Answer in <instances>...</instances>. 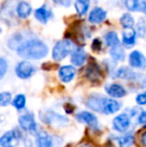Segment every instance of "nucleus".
I'll list each match as a JSON object with an SVG mask.
<instances>
[{"label":"nucleus","mask_w":146,"mask_h":147,"mask_svg":"<svg viewBox=\"0 0 146 147\" xmlns=\"http://www.w3.org/2000/svg\"><path fill=\"white\" fill-rule=\"evenodd\" d=\"M17 54L25 59H41L48 53V47L38 39H31L21 43L17 47Z\"/></svg>","instance_id":"1"},{"label":"nucleus","mask_w":146,"mask_h":147,"mask_svg":"<svg viewBox=\"0 0 146 147\" xmlns=\"http://www.w3.org/2000/svg\"><path fill=\"white\" fill-rule=\"evenodd\" d=\"M75 45L72 41L67 40V39H64V40L58 41L56 44L54 45L52 50V57L54 60L56 61H61L67 56L70 53H72L74 50H75Z\"/></svg>","instance_id":"2"},{"label":"nucleus","mask_w":146,"mask_h":147,"mask_svg":"<svg viewBox=\"0 0 146 147\" xmlns=\"http://www.w3.org/2000/svg\"><path fill=\"white\" fill-rule=\"evenodd\" d=\"M40 119H42L43 122L51 126H54V127H63L69 123L68 118L54 111H46V112L40 113Z\"/></svg>","instance_id":"3"},{"label":"nucleus","mask_w":146,"mask_h":147,"mask_svg":"<svg viewBox=\"0 0 146 147\" xmlns=\"http://www.w3.org/2000/svg\"><path fill=\"white\" fill-rule=\"evenodd\" d=\"M21 139V133L18 130L13 129L7 131L0 137L1 147H17Z\"/></svg>","instance_id":"4"},{"label":"nucleus","mask_w":146,"mask_h":147,"mask_svg":"<svg viewBox=\"0 0 146 147\" xmlns=\"http://www.w3.org/2000/svg\"><path fill=\"white\" fill-rule=\"evenodd\" d=\"M15 73L21 79H27L35 73V67L30 62L21 61L16 65Z\"/></svg>","instance_id":"5"},{"label":"nucleus","mask_w":146,"mask_h":147,"mask_svg":"<svg viewBox=\"0 0 146 147\" xmlns=\"http://www.w3.org/2000/svg\"><path fill=\"white\" fill-rule=\"evenodd\" d=\"M18 122L20 127L29 133H35L37 131V124L32 113H25L23 115H20Z\"/></svg>","instance_id":"6"},{"label":"nucleus","mask_w":146,"mask_h":147,"mask_svg":"<svg viewBox=\"0 0 146 147\" xmlns=\"http://www.w3.org/2000/svg\"><path fill=\"white\" fill-rule=\"evenodd\" d=\"M131 125V121L130 118L127 114L122 113V114L118 115L113 119L112 121V126L114 128V130L118 132H125Z\"/></svg>","instance_id":"7"},{"label":"nucleus","mask_w":146,"mask_h":147,"mask_svg":"<svg viewBox=\"0 0 146 147\" xmlns=\"http://www.w3.org/2000/svg\"><path fill=\"white\" fill-rule=\"evenodd\" d=\"M129 65L133 68L144 69L146 68V58L141 52L134 50L129 55Z\"/></svg>","instance_id":"8"},{"label":"nucleus","mask_w":146,"mask_h":147,"mask_svg":"<svg viewBox=\"0 0 146 147\" xmlns=\"http://www.w3.org/2000/svg\"><path fill=\"white\" fill-rule=\"evenodd\" d=\"M105 98L106 97L101 96V95H92V96H90L88 98L87 107L93 111L102 113V109H103Z\"/></svg>","instance_id":"9"},{"label":"nucleus","mask_w":146,"mask_h":147,"mask_svg":"<svg viewBox=\"0 0 146 147\" xmlns=\"http://www.w3.org/2000/svg\"><path fill=\"white\" fill-rule=\"evenodd\" d=\"M76 74V69L71 65H64L59 68L58 76L60 80L64 83H68L74 78Z\"/></svg>","instance_id":"10"},{"label":"nucleus","mask_w":146,"mask_h":147,"mask_svg":"<svg viewBox=\"0 0 146 147\" xmlns=\"http://www.w3.org/2000/svg\"><path fill=\"white\" fill-rule=\"evenodd\" d=\"M85 75L92 82H99L102 79V71L99 66L95 63L89 64V66L86 69Z\"/></svg>","instance_id":"11"},{"label":"nucleus","mask_w":146,"mask_h":147,"mask_svg":"<svg viewBox=\"0 0 146 147\" xmlns=\"http://www.w3.org/2000/svg\"><path fill=\"white\" fill-rule=\"evenodd\" d=\"M121 108V103L118 101L114 100L112 98H105L103 105V109H102V113L104 114H114L119 109Z\"/></svg>","instance_id":"12"},{"label":"nucleus","mask_w":146,"mask_h":147,"mask_svg":"<svg viewBox=\"0 0 146 147\" xmlns=\"http://www.w3.org/2000/svg\"><path fill=\"white\" fill-rule=\"evenodd\" d=\"M106 92L109 96L113 97V98H121V97L126 95V90L122 85L117 83L109 84L106 86Z\"/></svg>","instance_id":"13"},{"label":"nucleus","mask_w":146,"mask_h":147,"mask_svg":"<svg viewBox=\"0 0 146 147\" xmlns=\"http://www.w3.org/2000/svg\"><path fill=\"white\" fill-rule=\"evenodd\" d=\"M136 31L133 28H126L122 33V43L125 47H131L136 42Z\"/></svg>","instance_id":"14"},{"label":"nucleus","mask_w":146,"mask_h":147,"mask_svg":"<svg viewBox=\"0 0 146 147\" xmlns=\"http://www.w3.org/2000/svg\"><path fill=\"white\" fill-rule=\"evenodd\" d=\"M106 13L105 10H103L100 7H95L94 9L91 10V12L89 13V17H88V20L91 23H101L102 21H104L106 18Z\"/></svg>","instance_id":"15"},{"label":"nucleus","mask_w":146,"mask_h":147,"mask_svg":"<svg viewBox=\"0 0 146 147\" xmlns=\"http://www.w3.org/2000/svg\"><path fill=\"white\" fill-rule=\"evenodd\" d=\"M76 119L81 123L88 124L90 126H94L97 124V117L93 113L89 111H81L78 114H76Z\"/></svg>","instance_id":"16"},{"label":"nucleus","mask_w":146,"mask_h":147,"mask_svg":"<svg viewBox=\"0 0 146 147\" xmlns=\"http://www.w3.org/2000/svg\"><path fill=\"white\" fill-rule=\"evenodd\" d=\"M36 145L37 147H52L53 138L47 132L41 131L36 136Z\"/></svg>","instance_id":"17"},{"label":"nucleus","mask_w":146,"mask_h":147,"mask_svg":"<svg viewBox=\"0 0 146 147\" xmlns=\"http://www.w3.org/2000/svg\"><path fill=\"white\" fill-rule=\"evenodd\" d=\"M87 55L86 52L81 48H76L75 50L71 53V62L75 66H81L86 61Z\"/></svg>","instance_id":"18"},{"label":"nucleus","mask_w":146,"mask_h":147,"mask_svg":"<svg viewBox=\"0 0 146 147\" xmlns=\"http://www.w3.org/2000/svg\"><path fill=\"white\" fill-rule=\"evenodd\" d=\"M16 12H17V15L20 18H27L28 16L31 14L32 8L30 6V4L26 1H20L18 3L17 7H16Z\"/></svg>","instance_id":"19"},{"label":"nucleus","mask_w":146,"mask_h":147,"mask_svg":"<svg viewBox=\"0 0 146 147\" xmlns=\"http://www.w3.org/2000/svg\"><path fill=\"white\" fill-rule=\"evenodd\" d=\"M115 76L122 79H135L137 77V74L128 67H121L116 71Z\"/></svg>","instance_id":"20"},{"label":"nucleus","mask_w":146,"mask_h":147,"mask_svg":"<svg viewBox=\"0 0 146 147\" xmlns=\"http://www.w3.org/2000/svg\"><path fill=\"white\" fill-rule=\"evenodd\" d=\"M50 15H51V12L45 6H41L38 9H36L35 11L36 19L39 22H41V23H46L49 18H50Z\"/></svg>","instance_id":"21"},{"label":"nucleus","mask_w":146,"mask_h":147,"mask_svg":"<svg viewBox=\"0 0 146 147\" xmlns=\"http://www.w3.org/2000/svg\"><path fill=\"white\" fill-rule=\"evenodd\" d=\"M74 5H75L76 12H77L80 16H82L87 13L88 9H89L90 0H76Z\"/></svg>","instance_id":"22"},{"label":"nucleus","mask_w":146,"mask_h":147,"mask_svg":"<svg viewBox=\"0 0 146 147\" xmlns=\"http://www.w3.org/2000/svg\"><path fill=\"white\" fill-rule=\"evenodd\" d=\"M110 56L112 57V59L116 60V61H123L125 59V51L120 45L111 47Z\"/></svg>","instance_id":"23"},{"label":"nucleus","mask_w":146,"mask_h":147,"mask_svg":"<svg viewBox=\"0 0 146 147\" xmlns=\"http://www.w3.org/2000/svg\"><path fill=\"white\" fill-rule=\"evenodd\" d=\"M117 143L119 147H131L134 143V136L132 134H125L117 138Z\"/></svg>","instance_id":"24"},{"label":"nucleus","mask_w":146,"mask_h":147,"mask_svg":"<svg viewBox=\"0 0 146 147\" xmlns=\"http://www.w3.org/2000/svg\"><path fill=\"white\" fill-rule=\"evenodd\" d=\"M105 42H106V44H107V46H109V47H114L120 44L118 35L116 34V32H113V31L108 32L107 34L105 35Z\"/></svg>","instance_id":"25"},{"label":"nucleus","mask_w":146,"mask_h":147,"mask_svg":"<svg viewBox=\"0 0 146 147\" xmlns=\"http://www.w3.org/2000/svg\"><path fill=\"white\" fill-rule=\"evenodd\" d=\"M12 104L17 110H22L26 105V97L23 94H18L12 100Z\"/></svg>","instance_id":"26"},{"label":"nucleus","mask_w":146,"mask_h":147,"mask_svg":"<svg viewBox=\"0 0 146 147\" xmlns=\"http://www.w3.org/2000/svg\"><path fill=\"white\" fill-rule=\"evenodd\" d=\"M120 23L123 26V28H133L134 26V18L129 13H124L122 17L120 18Z\"/></svg>","instance_id":"27"},{"label":"nucleus","mask_w":146,"mask_h":147,"mask_svg":"<svg viewBox=\"0 0 146 147\" xmlns=\"http://www.w3.org/2000/svg\"><path fill=\"white\" fill-rule=\"evenodd\" d=\"M136 34L138 35L140 38L146 36V22L143 18H139L138 22L136 24Z\"/></svg>","instance_id":"28"},{"label":"nucleus","mask_w":146,"mask_h":147,"mask_svg":"<svg viewBox=\"0 0 146 147\" xmlns=\"http://www.w3.org/2000/svg\"><path fill=\"white\" fill-rule=\"evenodd\" d=\"M11 93L10 92H2L0 93V106H7L11 102Z\"/></svg>","instance_id":"29"},{"label":"nucleus","mask_w":146,"mask_h":147,"mask_svg":"<svg viewBox=\"0 0 146 147\" xmlns=\"http://www.w3.org/2000/svg\"><path fill=\"white\" fill-rule=\"evenodd\" d=\"M139 0H125V6L129 11H137L139 10Z\"/></svg>","instance_id":"30"},{"label":"nucleus","mask_w":146,"mask_h":147,"mask_svg":"<svg viewBox=\"0 0 146 147\" xmlns=\"http://www.w3.org/2000/svg\"><path fill=\"white\" fill-rule=\"evenodd\" d=\"M7 68H8V64L7 61H6L4 58H1L0 57V80L4 77V75L7 72Z\"/></svg>","instance_id":"31"},{"label":"nucleus","mask_w":146,"mask_h":147,"mask_svg":"<svg viewBox=\"0 0 146 147\" xmlns=\"http://www.w3.org/2000/svg\"><path fill=\"white\" fill-rule=\"evenodd\" d=\"M137 104L139 105H146V92H142L138 94L135 98Z\"/></svg>","instance_id":"32"},{"label":"nucleus","mask_w":146,"mask_h":147,"mask_svg":"<svg viewBox=\"0 0 146 147\" xmlns=\"http://www.w3.org/2000/svg\"><path fill=\"white\" fill-rule=\"evenodd\" d=\"M53 1H54V3L57 4V5L68 7V6H70L71 1H72V0H53Z\"/></svg>","instance_id":"33"},{"label":"nucleus","mask_w":146,"mask_h":147,"mask_svg":"<svg viewBox=\"0 0 146 147\" xmlns=\"http://www.w3.org/2000/svg\"><path fill=\"white\" fill-rule=\"evenodd\" d=\"M101 47H102L101 41H100L99 39H94L93 43H92V49L95 50V51H97V50H100Z\"/></svg>","instance_id":"34"},{"label":"nucleus","mask_w":146,"mask_h":147,"mask_svg":"<svg viewBox=\"0 0 146 147\" xmlns=\"http://www.w3.org/2000/svg\"><path fill=\"white\" fill-rule=\"evenodd\" d=\"M138 122L140 124L146 125V111H142L138 116Z\"/></svg>","instance_id":"35"},{"label":"nucleus","mask_w":146,"mask_h":147,"mask_svg":"<svg viewBox=\"0 0 146 147\" xmlns=\"http://www.w3.org/2000/svg\"><path fill=\"white\" fill-rule=\"evenodd\" d=\"M140 143L143 147H146V131L140 135Z\"/></svg>","instance_id":"36"},{"label":"nucleus","mask_w":146,"mask_h":147,"mask_svg":"<svg viewBox=\"0 0 146 147\" xmlns=\"http://www.w3.org/2000/svg\"><path fill=\"white\" fill-rule=\"evenodd\" d=\"M139 10H141L142 12H144L146 14V1H142L139 4Z\"/></svg>","instance_id":"37"},{"label":"nucleus","mask_w":146,"mask_h":147,"mask_svg":"<svg viewBox=\"0 0 146 147\" xmlns=\"http://www.w3.org/2000/svg\"><path fill=\"white\" fill-rule=\"evenodd\" d=\"M79 147H88V146H79Z\"/></svg>","instance_id":"38"},{"label":"nucleus","mask_w":146,"mask_h":147,"mask_svg":"<svg viewBox=\"0 0 146 147\" xmlns=\"http://www.w3.org/2000/svg\"><path fill=\"white\" fill-rule=\"evenodd\" d=\"M0 33H1V28H0Z\"/></svg>","instance_id":"39"}]
</instances>
